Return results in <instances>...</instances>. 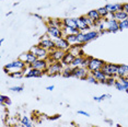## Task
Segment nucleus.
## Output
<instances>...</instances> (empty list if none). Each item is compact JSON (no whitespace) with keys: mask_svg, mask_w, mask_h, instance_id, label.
<instances>
[{"mask_svg":"<svg viewBox=\"0 0 128 127\" xmlns=\"http://www.w3.org/2000/svg\"><path fill=\"white\" fill-rule=\"evenodd\" d=\"M34 16H36V18H40V19H42V16H38V14H34Z\"/></svg>","mask_w":128,"mask_h":127,"instance_id":"nucleus-45","label":"nucleus"},{"mask_svg":"<svg viewBox=\"0 0 128 127\" xmlns=\"http://www.w3.org/2000/svg\"><path fill=\"white\" fill-rule=\"evenodd\" d=\"M19 59L20 60H22V62H26L28 64V66H30L32 65L33 62H35L36 60H37V57L34 55L32 52H26V53H23L21 54L19 56Z\"/></svg>","mask_w":128,"mask_h":127,"instance_id":"nucleus-12","label":"nucleus"},{"mask_svg":"<svg viewBox=\"0 0 128 127\" xmlns=\"http://www.w3.org/2000/svg\"><path fill=\"white\" fill-rule=\"evenodd\" d=\"M118 67L119 65L117 64H113V62H105L102 68V71L106 74V77H115L117 78L118 74Z\"/></svg>","mask_w":128,"mask_h":127,"instance_id":"nucleus-4","label":"nucleus"},{"mask_svg":"<svg viewBox=\"0 0 128 127\" xmlns=\"http://www.w3.org/2000/svg\"><path fill=\"white\" fill-rule=\"evenodd\" d=\"M64 55H65V52L64 50H57L55 48L52 52H49V55H48V62H62Z\"/></svg>","mask_w":128,"mask_h":127,"instance_id":"nucleus-10","label":"nucleus"},{"mask_svg":"<svg viewBox=\"0 0 128 127\" xmlns=\"http://www.w3.org/2000/svg\"><path fill=\"white\" fill-rule=\"evenodd\" d=\"M110 98H112L110 94H102L100 96H94L93 100H94L95 102H102V101H104L105 99H110Z\"/></svg>","mask_w":128,"mask_h":127,"instance_id":"nucleus-34","label":"nucleus"},{"mask_svg":"<svg viewBox=\"0 0 128 127\" xmlns=\"http://www.w3.org/2000/svg\"><path fill=\"white\" fill-rule=\"evenodd\" d=\"M0 102H1V104H4L7 106L11 105V100L9 96H7V95H1L0 96Z\"/></svg>","mask_w":128,"mask_h":127,"instance_id":"nucleus-33","label":"nucleus"},{"mask_svg":"<svg viewBox=\"0 0 128 127\" xmlns=\"http://www.w3.org/2000/svg\"><path fill=\"white\" fill-rule=\"evenodd\" d=\"M86 59H88L86 68H88V70L90 71V74L95 70H101V69L103 68L104 64L106 62L100 58H95V57H92V56H86Z\"/></svg>","mask_w":128,"mask_h":127,"instance_id":"nucleus-3","label":"nucleus"},{"mask_svg":"<svg viewBox=\"0 0 128 127\" xmlns=\"http://www.w3.org/2000/svg\"><path fill=\"white\" fill-rule=\"evenodd\" d=\"M66 37V40L69 42L70 45H76V44H80V41H79V37H78V34H71V35H67V36H64Z\"/></svg>","mask_w":128,"mask_h":127,"instance_id":"nucleus-27","label":"nucleus"},{"mask_svg":"<svg viewBox=\"0 0 128 127\" xmlns=\"http://www.w3.org/2000/svg\"><path fill=\"white\" fill-rule=\"evenodd\" d=\"M60 117V115L59 114H57V115H54L53 117H49V120H58V118Z\"/></svg>","mask_w":128,"mask_h":127,"instance_id":"nucleus-43","label":"nucleus"},{"mask_svg":"<svg viewBox=\"0 0 128 127\" xmlns=\"http://www.w3.org/2000/svg\"><path fill=\"white\" fill-rule=\"evenodd\" d=\"M10 91L12 92H22L23 90H24V86H11V88L9 89Z\"/></svg>","mask_w":128,"mask_h":127,"instance_id":"nucleus-39","label":"nucleus"},{"mask_svg":"<svg viewBox=\"0 0 128 127\" xmlns=\"http://www.w3.org/2000/svg\"><path fill=\"white\" fill-rule=\"evenodd\" d=\"M21 124L24 127H33V124H32L31 122V120L28 118V116H23L21 118Z\"/></svg>","mask_w":128,"mask_h":127,"instance_id":"nucleus-31","label":"nucleus"},{"mask_svg":"<svg viewBox=\"0 0 128 127\" xmlns=\"http://www.w3.org/2000/svg\"><path fill=\"white\" fill-rule=\"evenodd\" d=\"M4 37H1V38H0V43H4Z\"/></svg>","mask_w":128,"mask_h":127,"instance_id":"nucleus-46","label":"nucleus"},{"mask_svg":"<svg viewBox=\"0 0 128 127\" xmlns=\"http://www.w3.org/2000/svg\"><path fill=\"white\" fill-rule=\"evenodd\" d=\"M54 41H55V45H56L57 50H60L64 52L69 50V48H70V46H71L69 44V42L66 40V37H59V38H56V40H54Z\"/></svg>","mask_w":128,"mask_h":127,"instance_id":"nucleus-13","label":"nucleus"},{"mask_svg":"<svg viewBox=\"0 0 128 127\" xmlns=\"http://www.w3.org/2000/svg\"><path fill=\"white\" fill-rule=\"evenodd\" d=\"M65 68L64 64L62 62H49L48 68L46 70V74L49 77H55V76H62V72Z\"/></svg>","mask_w":128,"mask_h":127,"instance_id":"nucleus-2","label":"nucleus"},{"mask_svg":"<svg viewBox=\"0 0 128 127\" xmlns=\"http://www.w3.org/2000/svg\"><path fill=\"white\" fill-rule=\"evenodd\" d=\"M114 86H115L116 89H117L118 91H126V88H125V86H124L123 83H122L120 81H119V79H118V78H117V79H116Z\"/></svg>","mask_w":128,"mask_h":127,"instance_id":"nucleus-35","label":"nucleus"},{"mask_svg":"<svg viewBox=\"0 0 128 127\" xmlns=\"http://www.w3.org/2000/svg\"><path fill=\"white\" fill-rule=\"evenodd\" d=\"M46 34L53 40L59 38V37H64L62 30L59 26H55V25H48L47 30H46Z\"/></svg>","mask_w":128,"mask_h":127,"instance_id":"nucleus-9","label":"nucleus"},{"mask_svg":"<svg viewBox=\"0 0 128 127\" xmlns=\"http://www.w3.org/2000/svg\"><path fill=\"white\" fill-rule=\"evenodd\" d=\"M127 20H128V18H127Z\"/></svg>","mask_w":128,"mask_h":127,"instance_id":"nucleus-48","label":"nucleus"},{"mask_svg":"<svg viewBox=\"0 0 128 127\" xmlns=\"http://www.w3.org/2000/svg\"><path fill=\"white\" fill-rule=\"evenodd\" d=\"M74 58L76 57L74 56V55H72L69 50H67V52H65V55H64V57L62 59V62L64 64L65 67H68V66H71V64L74 60Z\"/></svg>","mask_w":128,"mask_h":127,"instance_id":"nucleus-20","label":"nucleus"},{"mask_svg":"<svg viewBox=\"0 0 128 127\" xmlns=\"http://www.w3.org/2000/svg\"><path fill=\"white\" fill-rule=\"evenodd\" d=\"M113 16H114L115 20H117L118 22L123 21V20H126L128 18V13H126L125 11H117V12H115L114 14H113Z\"/></svg>","mask_w":128,"mask_h":127,"instance_id":"nucleus-26","label":"nucleus"},{"mask_svg":"<svg viewBox=\"0 0 128 127\" xmlns=\"http://www.w3.org/2000/svg\"><path fill=\"white\" fill-rule=\"evenodd\" d=\"M116 79H117V78H115V77H107L105 84H106V86H114Z\"/></svg>","mask_w":128,"mask_h":127,"instance_id":"nucleus-36","label":"nucleus"},{"mask_svg":"<svg viewBox=\"0 0 128 127\" xmlns=\"http://www.w3.org/2000/svg\"><path fill=\"white\" fill-rule=\"evenodd\" d=\"M78 114H80V115H84V116H86V117H89L90 116V113H88V112H86V111H78Z\"/></svg>","mask_w":128,"mask_h":127,"instance_id":"nucleus-41","label":"nucleus"},{"mask_svg":"<svg viewBox=\"0 0 128 127\" xmlns=\"http://www.w3.org/2000/svg\"><path fill=\"white\" fill-rule=\"evenodd\" d=\"M90 74V71L86 67H76L72 69V77L76 79L86 80V78Z\"/></svg>","mask_w":128,"mask_h":127,"instance_id":"nucleus-7","label":"nucleus"},{"mask_svg":"<svg viewBox=\"0 0 128 127\" xmlns=\"http://www.w3.org/2000/svg\"><path fill=\"white\" fill-rule=\"evenodd\" d=\"M10 78H12V79H21L25 76V72L24 71H14V72H11L8 74Z\"/></svg>","mask_w":128,"mask_h":127,"instance_id":"nucleus-30","label":"nucleus"},{"mask_svg":"<svg viewBox=\"0 0 128 127\" xmlns=\"http://www.w3.org/2000/svg\"><path fill=\"white\" fill-rule=\"evenodd\" d=\"M62 25L64 26H71V28H78L77 18H65V19H62Z\"/></svg>","mask_w":128,"mask_h":127,"instance_id":"nucleus-22","label":"nucleus"},{"mask_svg":"<svg viewBox=\"0 0 128 127\" xmlns=\"http://www.w3.org/2000/svg\"><path fill=\"white\" fill-rule=\"evenodd\" d=\"M105 23V28L107 33H116L119 31V22L114 18H105L103 19Z\"/></svg>","mask_w":128,"mask_h":127,"instance_id":"nucleus-5","label":"nucleus"},{"mask_svg":"<svg viewBox=\"0 0 128 127\" xmlns=\"http://www.w3.org/2000/svg\"><path fill=\"white\" fill-rule=\"evenodd\" d=\"M28 70V64L20 60L19 58L16 60H13V62L7 64V65H4V71L7 74L14 72V71H24V72H26Z\"/></svg>","mask_w":128,"mask_h":127,"instance_id":"nucleus-1","label":"nucleus"},{"mask_svg":"<svg viewBox=\"0 0 128 127\" xmlns=\"http://www.w3.org/2000/svg\"><path fill=\"white\" fill-rule=\"evenodd\" d=\"M125 28H128V20H123L119 22V31H123Z\"/></svg>","mask_w":128,"mask_h":127,"instance_id":"nucleus-37","label":"nucleus"},{"mask_svg":"<svg viewBox=\"0 0 128 127\" xmlns=\"http://www.w3.org/2000/svg\"><path fill=\"white\" fill-rule=\"evenodd\" d=\"M55 89V86H47V88H46V90H48V91H53Z\"/></svg>","mask_w":128,"mask_h":127,"instance_id":"nucleus-44","label":"nucleus"},{"mask_svg":"<svg viewBox=\"0 0 128 127\" xmlns=\"http://www.w3.org/2000/svg\"><path fill=\"white\" fill-rule=\"evenodd\" d=\"M72 68L71 66H68V67H65L64 68V70H62V77L64 78H70L72 77Z\"/></svg>","mask_w":128,"mask_h":127,"instance_id":"nucleus-29","label":"nucleus"},{"mask_svg":"<svg viewBox=\"0 0 128 127\" xmlns=\"http://www.w3.org/2000/svg\"><path fill=\"white\" fill-rule=\"evenodd\" d=\"M105 8L110 13H115L117 11L123 10V4L122 2H116V4H106Z\"/></svg>","mask_w":128,"mask_h":127,"instance_id":"nucleus-18","label":"nucleus"},{"mask_svg":"<svg viewBox=\"0 0 128 127\" xmlns=\"http://www.w3.org/2000/svg\"><path fill=\"white\" fill-rule=\"evenodd\" d=\"M118 79H119V81L124 84L125 88H126V92L128 93V78H126V77H119Z\"/></svg>","mask_w":128,"mask_h":127,"instance_id":"nucleus-38","label":"nucleus"},{"mask_svg":"<svg viewBox=\"0 0 128 127\" xmlns=\"http://www.w3.org/2000/svg\"><path fill=\"white\" fill-rule=\"evenodd\" d=\"M88 65V59H86V56H78L76 57L74 60L71 64V67L76 68V67H86Z\"/></svg>","mask_w":128,"mask_h":127,"instance_id":"nucleus-16","label":"nucleus"},{"mask_svg":"<svg viewBox=\"0 0 128 127\" xmlns=\"http://www.w3.org/2000/svg\"><path fill=\"white\" fill-rule=\"evenodd\" d=\"M45 71L38 70L35 68H28V70L25 72V78H40L43 74H45Z\"/></svg>","mask_w":128,"mask_h":127,"instance_id":"nucleus-17","label":"nucleus"},{"mask_svg":"<svg viewBox=\"0 0 128 127\" xmlns=\"http://www.w3.org/2000/svg\"><path fill=\"white\" fill-rule=\"evenodd\" d=\"M48 65H49V62L48 59H37L35 62H33L32 65L28 66V68H35V69H38V70H42V71H45L47 70L48 68Z\"/></svg>","mask_w":128,"mask_h":127,"instance_id":"nucleus-11","label":"nucleus"},{"mask_svg":"<svg viewBox=\"0 0 128 127\" xmlns=\"http://www.w3.org/2000/svg\"><path fill=\"white\" fill-rule=\"evenodd\" d=\"M86 81H88L89 83H92V84H96V83H98V81L93 77V74H90L88 76V78H86Z\"/></svg>","mask_w":128,"mask_h":127,"instance_id":"nucleus-40","label":"nucleus"},{"mask_svg":"<svg viewBox=\"0 0 128 127\" xmlns=\"http://www.w3.org/2000/svg\"><path fill=\"white\" fill-rule=\"evenodd\" d=\"M30 52H32L35 56L37 57V59H47L48 58V55H49V52L44 50L43 47L37 44V45H34L31 47Z\"/></svg>","mask_w":128,"mask_h":127,"instance_id":"nucleus-8","label":"nucleus"},{"mask_svg":"<svg viewBox=\"0 0 128 127\" xmlns=\"http://www.w3.org/2000/svg\"><path fill=\"white\" fill-rule=\"evenodd\" d=\"M47 26L48 25H55V26H59V28H62V20L60 19H47Z\"/></svg>","mask_w":128,"mask_h":127,"instance_id":"nucleus-28","label":"nucleus"},{"mask_svg":"<svg viewBox=\"0 0 128 127\" xmlns=\"http://www.w3.org/2000/svg\"><path fill=\"white\" fill-rule=\"evenodd\" d=\"M38 45L40 46V47L44 48V50H48V52H52L53 50H55V48H56V45H55V41H54L53 38H50V37H49L47 34H46L44 37H42V38L40 40Z\"/></svg>","mask_w":128,"mask_h":127,"instance_id":"nucleus-6","label":"nucleus"},{"mask_svg":"<svg viewBox=\"0 0 128 127\" xmlns=\"http://www.w3.org/2000/svg\"><path fill=\"white\" fill-rule=\"evenodd\" d=\"M86 45V44H76V45H71L70 48H69V52L74 55V57H78V56H86L82 50V47Z\"/></svg>","mask_w":128,"mask_h":127,"instance_id":"nucleus-15","label":"nucleus"},{"mask_svg":"<svg viewBox=\"0 0 128 127\" xmlns=\"http://www.w3.org/2000/svg\"><path fill=\"white\" fill-rule=\"evenodd\" d=\"M86 16H89V18H91L92 20H94L95 22H100V21H102V19L101 18V16H100V13H98V9H93V10H90L88 13L86 14Z\"/></svg>","mask_w":128,"mask_h":127,"instance_id":"nucleus-23","label":"nucleus"},{"mask_svg":"<svg viewBox=\"0 0 128 127\" xmlns=\"http://www.w3.org/2000/svg\"><path fill=\"white\" fill-rule=\"evenodd\" d=\"M123 11L128 13V2H124L123 4Z\"/></svg>","mask_w":128,"mask_h":127,"instance_id":"nucleus-42","label":"nucleus"},{"mask_svg":"<svg viewBox=\"0 0 128 127\" xmlns=\"http://www.w3.org/2000/svg\"><path fill=\"white\" fill-rule=\"evenodd\" d=\"M104 1H107V0H104Z\"/></svg>","mask_w":128,"mask_h":127,"instance_id":"nucleus-47","label":"nucleus"},{"mask_svg":"<svg viewBox=\"0 0 128 127\" xmlns=\"http://www.w3.org/2000/svg\"><path fill=\"white\" fill-rule=\"evenodd\" d=\"M98 13H100V16H101V18H102V19H105V18H107V16L110 14V12L107 11V9L105 8V6H104V7L98 8Z\"/></svg>","mask_w":128,"mask_h":127,"instance_id":"nucleus-32","label":"nucleus"},{"mask_svg":"<svg viewBox=\"0 0 128 127\" xmlns=\"http://www.w3.org/2000/svg\"><path fill=\"white\" fill-rule=\"evenodd\" d=\"M62 34H64V36L71 35V34H78V33L80 32L79 28H71V26H62Z\"/></svg>","mask_w":128,"mask_h":127,"instance_id":"nucleus-24","label":"nucleus"},{"mask_svg":"<svg viewBox=\"0 0 128 127\" xmlns=\"http://www.w3.org/2000/svg\"><path fill=\"white\" fill-rule=\"evenodd\" d=\"M77 21H78V28L80 30V32L86 33V32L90 31L91 28L86 24V20H84V16H79V18H77Z\"/></svg>","mask_w":128,"mask_h":127,"instance_id":"nucleus-19","label":"nucleus"},{"mask_svg":"<svg viewBox=\"0 0 128 127\" xmlns=\"http://www.w3.org/2000/svg\"><path fill=\"white\" fill-rule=\"evenodd\" d=\"M91 74H93V77H94L95 79L98 80V83L105 84L107 77H106V74H104L103 71H102V69H101V70H95V71H93V72H91Z\"/></svg>","mask_w":128,"mask_h":127,"instance_id":"nucleus-21","label":"nucleus"},{"mask_svg":"<svg viewBox=\"0 0 128 127\" xmlns=\"http://www.w3.org/2000/svg\"><path fill=\"white\" fill-rule=\"evenodd\" d=\"M98 36H100V33H98V30H90L84 33L83 43L86 44V43H89V42H92V41H94V40H96Z\"/></svg>","mask_w":128,"mask_h":127,"instance_id":"nucleus-14","label":"nucleus"},{"mask_svg":"<svg viewBox=\"0 0 128 127\" xmlns=\"http://www.w3.org/2000/svg\"><path fill=\"white\" fill-rule=\"evenodd\" d=\"M119 77H128V65H119L117 78Z\"/></svg>","mask_w":128,"mask_h":127,"instance_id":"nucleus-25","label":"nucleus"}]
</instances>
